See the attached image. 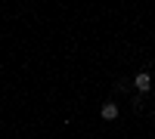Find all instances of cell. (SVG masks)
I'll use <instances>...</instances> for the list:
<instances>
[{
    "mask_svg": "<svg viewBox=\"0 0 155 139\" xmlns=\"http://www.w3.org/2000/svg\"><path fill=\"white\" fill-rule=\"evenodd\" d=\"M134 90H137L140 96H146V93L152 90V74H149V71H137V74H134Z\"/></svg>",
    "mask_w": 155,
    "mask_h": 139,
    "instance_id": "6da1fadb",
    "label": "cell"
},
{
    "mask_svg": "<svg viewBox=\"0 0 155 139\" xmlns=\"http://www.w3.org/2000/svg\"><path fill=\"white\" fill-rule=\"evenodd\" d=\"M118 115H121V108H118V102H102V108H99V118L102 121H118Z\"/></svg>",
    "mask_w": 155,
    "mask_h": 139,
    "instance_id": "7a4b0ae2",
    "label": "cell"
}]
</instances>
